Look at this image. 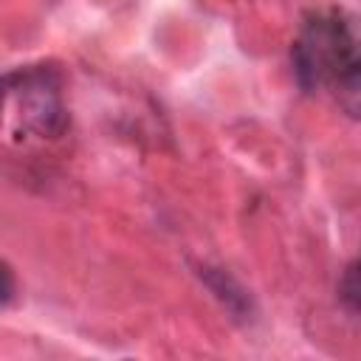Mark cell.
Wrapping results in <instances>:
<instances>
[{
  "label": "cell",
  "instance_id": "6da1fadb",
  "mask_svg": "<svg viewBox=\"0 0 361 361\" xmlns=\"http://www.w3.org/2000/svg\"><path fill=\"white\" fill-rule=\"evenodd\" d=\"M293 76L302 90L327 85L338 104L358 116L361 99V59L353 20L341 11H316L305 20L302 34L290 45Z\"/></svg>",
  "mask_w": 361,
  "mask_h": 361
},
{
  "label": "cell",
  "instance_id": "7a4b0ae2",
  "mask_svg": "<svg viewBox=\"0 0 361 361\" xmlns=\"http://www.w3.org/2000/svg\"><path fill=\"white\" fill-rule=\"evenodd\" d=\"M200 279L212 288V293L223 302V307L234 316V319H251L254 313V302H251V293L231 276L226 274L223 268H200Z\"/></svg>",
  "mask_w": 361,
  "mask_h": 361
},
{
  "label": "cell",
  "instance_id": "3957f363",
  "mask_svg": "<svg viewBox=\"0 0 361 361\" xmlns=\"http://www.w3.org/2000/svg\"><path fill=\"white\" fill-rule=\"evenodd\" d=\"M338 299L350 313H358L361 305V285H358V262H350L338 279Z\"/></svg>",
  "mask_w": 361,
  "mask_h": 361
},
{
  "label": "cell",
  "instance_id": "277c9868",
  "mask_svg": "<svg viewBox=\"0 0 361 361\" xmlns=\"http://www.w3.org/2000/svg\"><path fill=\"white\" fill-rule=\"evenodd\" d=\"M14 290H17L14 271H11V265L6 259H0V307H6L14 299Z\"/></svg>",
  "mask_w": 361,
  "mask_h": 361
},
{
  "label": "cell",
  "instance_id": "5b68a950",
  "mask_svg": "<svg viewBox=\"0 0 361 361\" xmlns=\"http://www.w3.org/2000/svg\"><path fill=\"white\" fill-rule=\"evenodd\" d=\"M8 93H11V73L0 76V107H3V102L8 99Z\"/></svg>",
  "mask_w": 361,
  "mask_h": 361
}]
</instances>
